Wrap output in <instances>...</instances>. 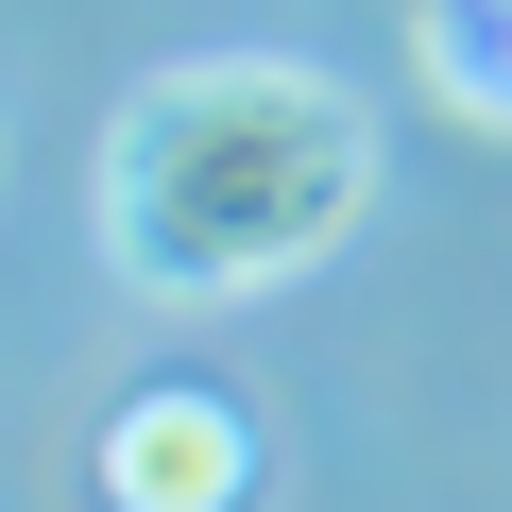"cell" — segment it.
Listing matches in <instances>:
<instances>
[{
	"label": "cell",
	"instance_id": "obj_1",
	"mask_svg": "<svg viewBox=\"0 0 512 512\" xmlns=\"http://www.w3.org/2000/svg\"><path fill=\"white\" fill-rule=\"evenodd\" d=\"M103 256L120 291H171V308H239V291H291L359 239L376 205V120L291 69V52H188L154 69L120 120H103Z\"/></svg>",
	"mask_w": 512,
	"mask_h": 512
},
{
	"label": "cell",
	"instance_id": "obj_2",
	"mask_svg": "<svg viewBox=\"0 0 512 512\" xmlns=\"http://www.w3.org/2000/svg\"><path fill=\"white\" fill-rule=\"evenodd\" d=\"M86 478H103V512H256V410H239V393L154 376V393H120V410H103Z\"/></svg>",
	"mask_w": 512,
	"mask_h": 512
},
{
	"label": "cell",
	"instance_id": "obj_3",
	"mask_svg": "<svg viewBox=\"0 0 512 512\" xmlns=\"http://www.w3.org/2000/svg\"><path fill=\"white\" fill-rule=\"evenodd\" d=\"M427 86L478 137H512V0H427Z\"/></svg>",
	"mask_w": 512,
	"mask_h": 512
}]
</instances>
